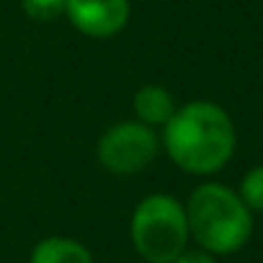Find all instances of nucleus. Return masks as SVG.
Masks as SVG:
<instances>
[{
  "mask_svg": "<svg viewBox=\"0 0 263 263\" xmlns=\"http://www.w3.org/2000/svg\"><path fill=\"white\" fill-rule=\"evenodd\" d=\"M173 263H217V258L212 255V253H206L204 248H196V250H183Z\"/></svg>",
  "mask_w": 263,
  "mask_h": 263,
  "instance_id": "obj_10",
  "label": "nucleus"
},
{
  "mask_svg": "<svg viewBox=\"0 0 263 263\" xmlns=\"http://www.w3.org/2000/svg\"><path fill=\"white\" fill-rule=\"evenodd\" d=\"M168 158L191 176L222 171L235 153V124L214 101H189L163 126L160 137Z\"/></svg>",
  "mask_w": 263,
  "mask_h": 263,
  "instance_id": "obj_1",
  "label": "nucleus"
},
{
  "mask_svg": "<svg viewBox=\"0 0 263 263\" xmlns=\"http://www.w3.org/2000/svg\"><path fill=\"white\" fill-rule=\"evenodd\" d=\"M158 153H160L158 132L137 119L111 124L96 145V158L101 168L114 176L142 173L158 158Z\"/></svg>",
  "mask_w": 263,
  "mask_h": 263,
  "instance_id": "obj_4",
  "label": "nucleus"
},
{
  "mask_svg": "<svg viewBox=\"0 0 263 263\" xmlns=\"http://www.w3.org/2000/svg\"><path fill=\"white\" fill-rule=\"evenodd\" d=\"M189 235L212 255L240 250L253 235V212L224 183H201L186 201Z\"/></svg>",
  "mask_w": 263,
  "mask_h": 263,
  "instance_id": "obj_2",
  "label": "nucleus"
},
{
  "mask_svg": "<svg viewBox=\"0 0 263 263\" xmlns=\"http://www.w3.org/2000/svg\"><path fill=\"white\" fill-rule=\"evenodd\" d=\"M29 263H93V255L72 237H47L34 245Z\"/></svg>",
  "mask_w": 263,
  "mask_h": 263,
  "instance_id": "obj_7",
  "label": "nucleus"
},
{
  "mask_svg": "<svg viewBox=\"0 0 263 263\" xmlns=\"http://www.w3.org/2000/svg\"><path fill=\"white\" fill-rule=\"evenodd\" d=\"M237 196L250 212H263V165H255L242 176Z\"/></svg>",
  "mask_w": 263,
  "mask_h": 263,
  "instance_id": "obj_8",
  "label": "nucleus"
},
{
  "mask_svg": "<svg viewBox=\"0 0 263 263\" xmlns=\"http://www.w3.org/2000/svg\"><path fill=\"white\" fill-rule=\"evenodd\" d=\"M21 8L31 21L52 24L65 16V0H21Z\"/></svg>",
  "mask_w": 263,
  "mask_h": 263,
  "instance_id": "obj_9",
  "label": "nucleus"
},
{
  "mask_svg": "<svg viewBox=\"0 0 263 263\" xmlns=\"http://www.w3.org/2000/svg\"><path fill=\"white\" fill-rule=\"evenodd\" d=\"M129 235L147 263H173L191 237L186 206L171 194H150L132 212Z\"/></svg>",
  "mask_w": 263,
  "mask_h": 263,
  "instance_id": "obj_3",
  "label": "nucleus"
},
{
  "mask_svg": "<svg viewBox=\"0 0 263 263\" xmlns=\"http://www.w3.org/2000/svg\"><path fill=\"white\" fill-rule=\"evenodd\" d=\"M129 13V0H65L67 21L93 39H108L124 31Z\"/></svg>",
  "mask_w": 263,
  "mask_h": 263,
  "instance_id": "obj_5",
  "label": "nucleus"
},
{
  "mask_svg": "<svg viewBox=\"0 0 263 263\" xmlns=\"http://www.w3.org/2000/svg\"><path fill=\"white\" fill-rule=\"evenodd\" d=\"M132 108H135V119L158 129L165 126L168 119L176 114V101L171 96V90H165L163 85H142L135 98H132Z\"/></svg>",
  "mask_w": 263,
  "mask_h": 263,
  "instance_id": "obj_6",
  "label": "nucleus"
}]
</instances>
